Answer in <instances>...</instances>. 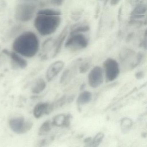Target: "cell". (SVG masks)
Instances as JSON below:
<instances>
[{
	"label": "cell",
	"instance_id": "1",
	"mask_svg": "<svg viewBox=\"0 0 147 147\" xmlns=\"http://www.w3.org/2000/svg\"><path fill=\"white\" fill-rule=\"evenodd\" d=\"M61 15V12L56 9L45 8L39 10L34 20V26L41 36H50L59 27Z\"/></svg>",
	"mask_w": 147,
	"mask_h": 147
},
{
	"label": "cell",
	"instance_id": "2",
	"mask_svg": "<svg viewBox=\"0 0 147 147\" xmlns=\"http://www.w3.org/2000/svg\"><path fill=\"white\" fill-rule=\"evenodd\" d=\"M40 43L37 36L31 31L24 32L18 36L13 41V51L22 56L32 58L39 51Z\"/></svg>",
	"mask_w": 147,
	"mask_h": 147
},
{
	"label": "cell",
	"instance_id": "3",
	"mask_svg": "<svg viewBox=\"0 0 147 147\" xmlns=\"http://www.w3.org/2000/svg\"><path fill=\"white\" fill-rule=\"evenodd\" d=\"M36 6L32 3H24L16 7L15 18L16 20L22 23L29 22L34 17Z\"/></svg>",
	"mask_w": 147,
	"mask_h": 147
},
{
	"label": "cell",
	"instance_id": "4",
	"mask_svg": "<svg viewBox=\"0 0 147 147\" xmlns=\"http://www.w3.org/2000/svg\"><path fill=\"white\" fill-rule=\"evenodd\" d=\"M9 125L13 132L18 134H23L30 130L33 123L30 120H26L23 117H17L9 120Z\"/></svg>",
	"mask_w": 147,
	"mask_h": 147
},
{
	"label": "cell",
	"instance_id": "5",
	"mask_svg": "<svg viewBox=\"0 0 147 147\" xmlns=\"http://www.w3.org/2000/svg\"><path fill=\"white\" fill-rule=\"evenodd\" d=\"M106 80L107 82L115 80L120 73L119 65L117 62L111 58H108L103 63Z\"/></svg>",
	"mask_w": 147,
	"mask_h": 147
},
{
	"label": "cell",
	"instance_id": "6",
	"mask_svg": "<svg viewBox=\"0 0 147 147\" xmlns=\"http://www.w3.org/2000/svg\"><path fill=\"white\" fill-rule=\"evenodd\" d=\"M88 44V38L82 33L70 35L65 43L66 48L74 50L82 49L87 47Z\"/></svg>",
	"mask_w": 147,
	"mask_h": 147
},
{
	"label": "cell",
	"instance_id": "7",
	"mask_svg": "<svg viewBox=\"0 0 147 147\" xmlns=\"http://www.w3.org/2000/svg\"><path fill=\"white\" fill-rule=\"evenodd\" d=\"M103 69L100 66L94 67L88 74V82L89 86L92 88H97L103 83Z\"/></svg>",
	"mask_w": 147,
	"mask_h": 147
},
{
	"label": "cell",
	"instance_id": "8",
	"mask_svg": "<svg viewBox=\"0 0 147 147\" xmlns=\"http://www.w3.org/2000/svg\"><path fill=\"white\" fill-rule=\"evenodd\" d=\"M2 52L10 57L13 67L24 69L27 67L28 65L27 61L15 51H10L4 49Z\"/></svg>",
	"mask_w": 147,
	"mask_h": 147
},
{
	"label": "cell",
	"instance_id": "9",
	"mask_svg": "<svg viewBox=\"0 0 147 147\" xmlns=\"http://www.w3.org/2000/svg\"><path fill=\"white\" fill-rule=\"evenodd\" d=\"M64 63L61 61H56L51 63L47 69L46 73V78L48 82L52 81L56 77L63 69Z\"/></svg>",
	"mask_w": 147,
	"mask_h": 147
},
{
	"label": "cell",
	"instance_id": "10",
	"mask_svg": "<svg viewBox=\"0 0 147 147\" xmlns=\"http://www.w3.org/2000/svg\"><path fill=\"white\" fill-rule=\"evenodd\" d=\"M136 55L134 51L129 49H123L119 54V60L121 63L126 64L129 63V68H132Z\"/></svg>",
	"mask_w": 147,
	"mask_h": 147
},
{
	"label": "cell",
	"instance_id": "11",
	"mask_svg": "<svg viewBox=\"0 0 147 147\" xmlns=\"http://www.w3.org/2000/svg\"><path fill=\"white\" fill-rule=\"evenodd\" d=\"M70 115H65L64 114H59L53 118L52 120V125L57 127L65 126L68 127L70 124Z\"/></svg>",
	"mask_w": 147,
	"mask_h": 147
},
{
	"label": "cell",
	"instance_id": "12",
	"mask_svg": "<svg viewBox=\"0 0 147 147\" xmlns=\"http://www.w3.org/2000/svg\"><path fill=\"white\" fill-rule=\"evenodd\" d=\"M49 104L48 103H39L35 106L33 109V114L36 118L39 119L44 115L49 114Z\"/></svg>",
	"mask_w": 147,
	"mask_h": 147
},
{
	"label": "cell",
	"instance_id": "13",
	"mask_svg": "<svg viewBox=\"0 0 147 147\" xmlns=\"http://www.w3.org/2000/svg\"><path fill=\"white\" fill-rule=\"evenodd\" d=\"M67 27H65L62 32L57 39L55 40V49L52 55V57H55L59 54L60 52L62 46L63 44V42L66 38L67 35Z\"/></svg>",
	"mask_w": 147,
	"mask_h": 147
},
{
	"label": "cell",
	"instance_id": "14",
	"mask_svg": "<svg viewBox=\"0 0 147 147\" xmlns=\"http://www.w3.org/2000/svg\"><path fill=\"white\" fill-rule=\"evenodd\" d=\"M46 86V82L44 79L42 78L37 79L32 88V92L34 94H39L44 91Z\"/></svg>",
	"mask_w": 147,
	"mask_h": 147
},
{
	"label": "cell",
	"instance_id": "15",
	"mask_svg": "<svg viewBox=\"0 0 147 147\" xmlns=\"http://www.w3.org/2000/svg\"><path fill=\"white\" fill-rule=\"evenodd\" d=\"M92 99V93L88 91H84L78 96L77 103L79 106L84 105L89 103Z\"/></svg>",
	"mask_w": 147,
	"mask_h": 147
},
{
	"label": "cell",
	"instance_id": "16",
	"mask_svg": "<svg viewBox=\"0 0 147 147\" xmlns=\"http://www.w3.org/2000/svg\"><path fill=\"white\" fill-rule=\"evenodd\" d=\"M133 122L132 119L128 117H124L120 121V128L122 133L126 134L131 129L133 126Z\"/></svg>",
	"mask_w": 147,
	"mask_h": 147
},
{
	"label": "cell",
	"instance_id": "17",
	"mask_svg": "<svg viewBox=\"0 0 147 147\" xmlns=\"http://www.w3.org/2000/svg\"><path fill=\"white\" fill-rule=\"evenodd\" d=\"M52 123L50 120L45 121L38 129V133L39 136H44L48 134L52 128Z\"/></svg>",
	"mask_w": 147,
	"mask_h": 147
},
{
	"label": "cell",
	"instance_id": "18",
	"mask_svg": "<svg viewBox=\"0 0 147 147\" xmlns=\"http://www.w3.org/2000/svg\"><path fill=\"white\" fill-rule=\"evenodd\" d=\"M89 29L90 27L87 25H75L72 28V30L70 31V35L87 32L89 30Z\"/></svg>",
	"mask_w": 147,
	"mask_h": 147
},
{
	"label": "cell",
	"instance_id": "19",
	"mask_svg": "<svg viewBox=\"0 0 147 147\" xmlns=\"http://www.w3.org/2000/svg\"><path fill=\"white\" fill-rule=\"evenodd\" d=\"M147 12V6L142 3L135 6V8L131 13V15H144Z\"/></svg>",
	"mask_w": 147,
	"mask_h": 147
},
{
	"label": "cell",
	"instance_id": "20",
	"mask_svg": "<svg viewBox=\"0 0 147 147\" xmlns=\"http://www.w3.org/2000/svg\"><path fill=\"white\" fill-rule=\"evenodd\" d=\"M105 137V135L103 132H99L96 134L93 138H92L90 146L98 147L100 144Z\"/></svg>",
	"mask_w": 147,
	"mask_h": 147
},
{
	"label": "cell",
	"instance_id": "21",
	"mask_svg": "<svg viewBox=\"0 0 147 147\" xmlns=\"http://www.w3.org/2000/svg\"><path fill=\"white\" fill-rule=\"evenodd\" d=\"M91 66V63L90 61H86L83 62L80 65V72L81 74H84L88 71L89 68Z\"/></svg>",
	"mask_w": 147,
	"mask_h": 147
},
{
	"label": "cell",
	"instance_id": "22",
	"mask_svg": "<svg viewBox=\"0 0 147 147\" xmlns=\"http://www.w3.org/2000/svg\"><path fill=\"white\" fill-rule=\"evenodd\" d=\"M64 2V0H51V3L55 6H60L62 5Z\"/></svg>",
	"mask_w": 147,
	"mask_h": 147
},
{
	"label": "cell",
	"instance_id": "23",
	"mask_svg": "<svg viewBox=\"0 0 147 147\" xmlns=\"http://www.w3.org/2000/svg\"><path fill=\"white\" fill-rule=\"evenodd\" d=\"M130 4L133 6H136L139 4L143 3L144 0H129Z\"/></svg>",
	"mask_w": 147,
	"mask_h": 147
},
{
	"label": "cell",
	"instance_id": "24",
	"mask_svg": "<svg viewBox=\"0 0 147 147\" xmlns=\"http://www.w3.org/2000/svg\"><path fill=\"white\" fill-rule=\"evenodd\" d=\"M135 77L138 80L143 79V78L144 77V73L142 71L137 72L135 74Z\"/></svg>",
	"mask_w": 147,
	"mask_h": 147
},
{
	"label": "cell",
	"instance_id": "25",
	"mask_svg": "<svg viewBox=\"0 0 147 147\" xmlns=\"http://www.w3.org/2000/svg\"><path fill=\"white\" fill-rule=\"evenodd\" d=\"M92 138L91 137H87L84 139V142L85 143L88 144V146L91 145V142H92Z\"/></svg>",
	"mask_w": 147,
	"mask_h": 147
},
{
	"label": "cell",
	"instance_id": "26",
	"mask_svg": "<svg viewBox=\"0 0 147 147\" xmlns=\"http://www.w3.org/2000/svg\"><path fill=\"white\" fill-rule=\"evenodd\" d=\"M120 0H110V4L112 6H115L118 4Z\"/></svg>",
	"mask_w": 147,
	"mask_h": 147
},
{
	"label": "cell",
	"instance_id": "27",
	"mask_svg": "<svg viewBox=\"0 0 147 147\" xmlns=\"http://www.w3.org/2000/svg\"><path fill=\"white\" fill-rule=\"evenodd\" d=\"M122 7H120L119 8V10L118 11V20L120 21V19H121V13H122Z\"/></svg>",
	"mask_w": 147,
	"mask_h": 147
},
{
	"label": "cell",
	"instance_id": "28",
	"mask_svg": "<svg viewBox=\"0 0 147 147\" xmlns=\"http://www.w3.org/2000/svg\"><path fill=\"white\" fill-rule=\"evenodd\" d=\"M24 1H35V0H24Z\"/></svg>",
	"mask_w": 147,
	"mask_h": 147
},
{
	"label": "cell",
	"instance_id": "29",
	"mask_svg": "<svg viewBox=\"0 0 147 147\" xmlns=\"http://www.w3.org/2000/svg\"><path fill=\"white\" fill-rule=\"evenodd\" d=\"M100 1H105V0H99Z\"/></svg>",
	"mask_w": 147,
	"mask_h": 147
}]
</instances>
